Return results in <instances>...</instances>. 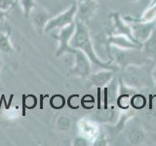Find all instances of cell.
Listing matches in <instances>:
<instances>
[{"instance_id": "21", "label": "cell", "mask_w": 156, "mask_h": 146, "mask_svg": "<svg viewBox=\"0 0 156 146\" xmlns=\"http://www.w3.org/2000/svg\"><path fill=\"white\" fill-rule=\"evenodd\" d=\"M139 19L144 22L156 21V3L151 5V6H148V8L145 10L144 14Z\"/></svg>"}, {"instance_id": "13", "label": "cell", "mask_w": 156, "mask_h": 146, "mask_svg": "<svg viewBox=\"0 0 156 146\" xmlns=\"http://www.w3.org/2000/svg\"><path fill=\"white\" fill-rule=\"evenodd\" d=\"M30 19L33 24V26L38 32H43L44 26L48 21V14L42 9H37V7L33 10V12L30 15Z\"/></svg>"}, {"instance_id": "29", "label": "cell", "mask_w": 156, "mask_h": 146, "mask_svg": "<svg viewBox=\"0 0 156 146\" xmlns=\"http://www.w3.org/2000/svg\"><path fill=\"white\" fill-rule=\"evenodd\" d=\"M151 77H152L153 85H154V88H155V90H156V61H155V65L153 67L152 71H151Z\"/></svg>"}, {"instance_id": "26", "label": "cell", "mask_w": 156, "mask_h": 146, "mask_svg": "<svg viewBox=\"0 0 156 146\" xmlns=\"http://www.w3.org/2000/svg\"><path fill=\"white\" fill-rule=\"evenodd\" d=\"M108 140H107L106 138V135L105 134H104L102 131L101 130V133L100 134L98 135V137L95 139V141L93 142V145H95V146H105V145H108Z\"/></svg>"}, {"instance_id": "9", "label": "cell", "mask_w": 156, "mask_h": 146, "mask_svg": "<svg viewBox=\"0 0 156 146\" xmlns=\"http://www.w3.org/2000/svg\"><path fill=\"white\" fill-rule=\"evenodd\" d=\"M109 19H111L112 26H113V31H112V33L117 34V35H124V36L129 37L132 40H134L133 35H132L130 24L125 21L123 17L120 16L119 13H112L109 16Z\"/></svg>"}, {"instance_id": "14", "label": "cell", "mask_w": 156, "mask_h": 146, "mask_svg": "<svg viewBox=\"0 0 156 146\" xmlns=\"http://www.w3.org/2000/svg\"><path fill=\"white\" fill-rule=\"evenodd\" d=\"M134 116H135V112L129 111V109L124 110L123 113H121L118 118H117V120L114 122V124L109 126V127H111V130L113 131L115 134L120 133V131L124 130V127Z\"/></svg>"}, {"instance_id": "4", "label": "cell", "mask_w": 156, "mask_h": 146, "mask_svg": "<svg viewBox=\"0 0 156 146\" xmlns=\"http://www.w3.org/2000/svg\"><path fill=\"white\" fill-rule=\"evenodd\" d=\"M77 16V3L74 1L69 7L65 11L58 14L57 16L49 19L45 26H44L43 33H50L54 30H58L62 27L75 23Z\"/></svg>"}, {"instance_id": "5", "label": "cell", "mask_w": 156, "mask_h": 146, "mask_svg": "<svg viewBox=\"0 0 156 146\" xmlns=\"http://www.w3.org/2000/svg\"><path fill=\"white\" fill-rule=\"evenodd\" d=\"M123 19L130 24L134 40L139 44H143L156 27V21L144 22L140 21L139 18H133L129 16L123 17Z\"/></svg>"}, {"instance_id": "10", "label": "cell", "mask_w": 156, "mask_h": 146, "mask_svg": "<svg viewBox=\"0 0 156 146\" xmlns=\"http://www.w3.org/2000/svg\"><path fill=\"white\" fill-rule=\"evenodd\" d=\"M106 44L108 46H115L121 49H140V44L136 43L129 37L124 35H117V34L110 33L106 38Z\"/></svg>"}, {"instance_id": "11", "label": "cell", "mask_w": 156, "mask_h": 146, "mask_svg": "<svg viewBox=\"0 0 156 146\" xmlns=\"http://www.w3.org/2000/svg\"><path fill=\"white\" fill-rule=\"evenodd\" d=\"M115 76V71L109 69H100L96 73H92L90 79L92 84L98 89L105 87L112 80V78Z\"/></svg>"}, {"instance_id": "7", "label": "cell", "mask_w": 156, "mask_h": 146, "mask_svg": "<svg viewBox=\"0 0 156 146\" xmlns=\"http://www.w3.org/2000/svg\"><path fill=\"white\" fill-rule=\"evenodd\" d=\"M75 32V23H73L69 26H66L61 29H58L57 34H52V36L57 39L58 48L55 53L57 57H60L66 54H71L73 48L70 46V39Z\"/></svg>"}, {"instance_id": "3", "label": "cell", "mask_w": 156, "mask_h": 146, "mask_svg": "<svg viewBox=\"0 0 156 146\" xmlns=\"http://www.w3.org/2000/svg\"><path fill=\"white\" fill-rule=\"evenodd\" d=\"M120 78L125 83V85L136 91L145 89L148 86L149 81L153 82L152 77L151 75L148 76V72L144 64H130L125 66Z\"/></svg>"}, {"instance_id": "31", "label": "cell", "mask_w": 156, "mask_h": 146, "mask_svg": "<svg viewBox=\"0 0 156 146\" xmlns=\"http://www.w3.org/2000/svg\"><path fill=\"white\" fill-rule=\"evenodd\" d=\"M92 1H95V0H75V2L77 4H84V3L92 2Z\"/></svg>"}, {"instance_id": "27", "label": "cell", "mask_w": 156, "mask_h": 146, "mask_svg": "<svg viewBox=\"0 0 156 146\" xmlns=\"http://www.w3.org/2000/svg\"><path fill=\"white\" fill-rule=\"evenodd\" d=\"M72 145H74V146H89V145H92V143L88 139H86L85 137H83V136H81L80 134H78L76 137L73 139Z\"/></svg>"}, {"instance_id": "30", "label": "cell", "mask_w": 156, "mask_h": 146, "mask_svg": "<svg viewBox=\"0 0 156 146\" xmlns=\"http://www.w3.org/2000/svg\"><path fill=\"white\" fill-rule=\"evenodd\" d=\"M7 12H4L2 10H0V23H2L5 21V19L7 18Z\"/></svg>"}, {"instance_id": "23", "label": "cell", "mask_w": 156, "mask_h": 146, "mask_svg": "<svg viewBox=\"0 0 156 146\" xmlns=\"http://www.w3.org/2000/svg\"><path fill=\"white\" fill-rule=\"evenodd\" d=\"M66 104L69 108L75 110L81 106V96L79 95H71L66 100Z\"/></svg>"}, {"instance_id": "32", "label": "cell", "mask_w": 156, "mask_h": 146, "mask_svg": "<svg viewBox=\"0 0 156 146\" xmlns=\"http://www.w3.org/2000/svg\"><path fill=\"white\" fill-rule=\"evenodd\" d=\"M1 69H2V61L0 60V72H1Z\"/></svg>"}, {"instance_id": "25", "label": "cell", "mask_w": 156, "mask_h": 146, "mask_svg": "<svg viewBox=\"0 0 156 146\" xmlns=\"http://www.w3.org/2000/svg\"><path fill=\"white\" fill-rule=\"evenodd\" d=\"M15 4H16L15 0H0V10L8 13L15 6Z\"/></svg>"}, {"instance_id": "1", "label": "cell", "mask_w": 156, "mask_h": 146, "mask_svg": "<svg viewBox=\"0 0 156 146\" xmlns=\"http://www.w3.org/2000/svg\"><path fill=\"white\" fill-rule=\"evenodd\" d=\"M70 46L73 49L81 50L85 55L89 57L92 64L97 66L100 69H109L112 71L118 70V66L113 63V61H104L97 54L94 42L92 40V36L89 28H88L86 23L75 19V32L70 39Z\"/></svg>"}, {"instance_id": "2", "label": "cell", "mask_w": 156, "mask_h": 146, "mask_svg": "<svg viewBox=\"0 0 156 146\" xmlns=\"http://www.w3.org/2000/svg\"><path fill=\"white\" fill-rule=\"evenodd\" d=\"M109 58L113 61V63L118 67L124 68L130 64H144L146 58L141 53L140 49H121L115 46H108Z\"/></svg>"}, {"instance_id": "15", "label": "cell", "mask_w": 156, "mask_h": 146, "mask_svg": "<svg viewBox=\"0 0 156 146\" xmlns=\"http://www.w3.org/2000/svg\"><path fill=\"white\" fill-rule=\"evenodd\" d=\"M15 51L14 45L11 41V37L8 32L0 33V53L12 54Z\"/></svg>"}, {"instance_id": "20", "label": "cell", "mask_w": 156, "mask_h": 146, "mask_svg": "<svg viewBox=\"0 0 156 146\" xmlns=\"http://www.w3.org/2000/svg\"><path fill=\"white\" fill-rule=\"evenodd\" d=\"M49 103H50L52 108L58 110L65 107V105L66 104V97L62 95H54L50 97Z\"/></svg>"}, {"instance_id": "17", "label": "cell", "mask_w": 156, "mask_h": 146, "mask_svg": "<svg viewBox=\"0 0 156 146\" xmlns=\"http://www.w3.org/2000/svg\"><path fill=\"white\" fill-rule=\"evenodd\" d=\"M147 104V99L145 96L139 94V92H135L131 97V107L134 110H141Z\"/></svg>"}, {"instance_id": "24", "label": "cell", "mask_w": 156, "mask_h": 146, "mask_svg": "<svg viewBox=\"0 0 156 146\" xmlns=\"http://www.w3.org/2000/svg\"><path fill=\"white\" fill-rule=\"evenodd\" d=\"M56 125L60 130H67L71 126V121L66 116H60L57 120Z\"/></svg>"}, {"instance_id": "18", "label": "cell", "mask_w": 156, "mask_h": 146, "mask_svg": "<svg viewBox=\"0 0 156 146\" xmlns=\"http://www.w3.org/2000/svg\"><path fill=\"white\" fill-rule=\"evenodd\" d=\"M129 142L133 145H140L144 141V133L141 129H135L129 134Z\"/></svg>"}, {"instance_id": "8", "label": "cell", "mask_w": 156, "mask_h": 146, "mask_svg": "<svg viewBox=\"0 0 156 146\" xmlns=\"http://www.w3.org/2000/svg\"><path fill=\"white\" fill-rule=\"evenodd\" d=\"M77 130L78 134H80L83 137L89 140L92 145L101 130L95 121L88 118H82L79 120L77 124Z\"/></svg>"}, {"instance_id": "19", "label": "cell", "mask_w": 156, "mask_h": 146, "mask_svg": "<svg viewBox=\"0 0 156 146\" xmlns=\"http://www.w3.org/2000/svg\"><path fill=\"white\" fill-rule=\"evenodd\" d=\"M133 95L119 94L116 99V105L120 110H127L131 107V97Z\"/></svg>"}, {"instance_id": "34", "label": "cell", "mask_w": 156, "mask_h": 146, "mask_svg": "<svg viewBox=\"0 0 156 146\" xmlns=\"http://www.w3.org/2000/svg\"><path fill=\"white\" fill-rule=\"evenodd\" d=\"M15 1H16V3H17V1H18V0H15Z\"/></svg>"}, {"instance_id": "16", "label": "cell", "mask_w": 156, "mask_h": 146, "mask_svg": "<svg viewBox=\"0 0 156 146\" xmlns=\"http://www.w3.org/2000/svg\"><path fill=\"white\" fill-rule=\"evenodd\" d=\"M17 4L20 5L23 17L26 19H29L31 13L33 12V10L36 8L35 0H18Z\"/></svg>"}, {"instance_id": "12", "label": "cell", "mask_w": 156, "mask_h": 146, "mask_svg": "<svg viewBox=\"0 0 156 146\" xmlns=\"http://www.w3.org/2000/svg\"><path fill=\"white\" fill-rule=\"evenodd\" d=\"M140 50L147 61H156V27L149 37L141 44Z\"/></svg>"}, {"instance_id": "6", "label": "cell", "mask_w": 156, "mask_h": 146, "mask_svg": "<svg viewBox=\"0 0 156 146\" xmlns=\"http://www.w3.org/2000/svg\"><path fill=\"white\" fill-rule=\"evenodd\" d=\"M73 64L69 69V73L79 78H89L92 74L93 64L84 53L78 49H73Z\"/></svg>"}, {"instance_id": "22", "label": "cell", "mask_w": 156, "mask_h": 146, "mask_svg": "<svg viewBox=\"0 0 156 146\" xmlns=\"http://www.w3.org/2000/svg\"><path fill=\"white\" fill-rule=\"evenodd\" d=\"M96 104V100L94 96L85 95L81 97V106L85 109H93Z\"/></svg>"}, {"instance_id": "33", "label": "cell", "mask_w": 156, "mask_h": 146, "mask_svg": "<svg viewBox=\"0 0 156 146\" xmlns=\"http://www.w3.org/2000/svg\"><path fill=\"white\" fill-rule=\"evenodd\" d=\"M133 1H138V0H133Z\"/></svg>"}, {"instance_id": "28", "label": "cell", "mask_w": 156, "mask_h": 146, "mask_svg": "<svg viewBox=\"0 0 156 146\" xmlns=\"http://www.w3.org/2000/svg\"><path fill=\"white\" fill-rule=\"evenodd\" d=\"M23 104L27 108H33L36 105V97L33 95H29L24 97L23 99Z\"/></svg>"}]
</instances>
